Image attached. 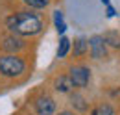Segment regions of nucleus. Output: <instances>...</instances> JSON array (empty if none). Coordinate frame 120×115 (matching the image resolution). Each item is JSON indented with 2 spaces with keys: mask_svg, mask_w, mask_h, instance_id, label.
Masks as SVG:
<instances>
[{
  "mask_svg": "<svg viewBox=\"0 0 120 115\" xmlns=\"http://www.w3.org/2000/svg\"><path fill=\"white\" fill-rule=\"evenodd\" d=\"M6 28L9 30L11 33L15 35H37L41 33L45 24H43V19L37 13H31V11H19V13H13L6 19Z\"/></svg>",
  "mask_w": 120,
  "mask_h": 115,
  "instance_id": "nucleus-1",
  "label": "nucleus"
},
{
  "mask_svg": "<svg viewBox=\"0 0 120 115\" xmlns=\"http://www.w3.org/2000/svg\"><path fill=\"white\" fill-rule=\"evenodd\" d=\"M26 72V61L17 54L0 56V74L6 78H19Z\"/></svg>",
  "mask_w": 120,
  "mask_h": 115,
  "instance_id": "nucleus-2",
  "label": "nucleus"
},
{
  "mask_svg": "<svg viewBox=\"0 0 120 115\" xmlns=\"http://www.w3.org/2000/svg\"><path fill=\"white\" fill-rule=\"evenodd\" d=\"M68 78L72 82V87H87L90 80V71L83 65H74L68 71Z\"/></svg>",
  "mask_w": 120,
  "mask_h": 115,
  "instance_id": "nucleus-3",
  "label": "nucleus"
},
{
  "mask_svg": "<svg viewBox=\"0 0 120 115\" xmlns=\"http://www.w3.org/2000/svg\"><path fill=\"white\" fill-rule=\"evenodd\" d=\"M33 108H35L37 115H54V111H56V102L48 95H41V97L35 99Z\"/></svg>",
  "mask_w": 120,
  "mask_h": 115,
  "instance_id": "nucleus-4",
  "label": "nucleus"
},
{
  "mask_svg": "<svg viewBox=\"0 0 120 115\" xmlns=\"http://www.w3.org/2000/svg\"><path fill=\"white\" fill-rule=\"evenodd\" d=\"M89 48H90V56L94 59H102L107 56V48H105V41L102 35H94L89 39Z\"/></svg>",
  "mask_w": 120,
  "mask_h": 115,
  "instance_id": "nucleus-5",
  "label": "nucleus"
},
{
  "mask_svg": "<svg viewBox=\"0 0 120 115\" xmlns=\"http://www.w3.org/2000/svg\"><path fill=\"white\" fill-rule=\"evenodd\" d=\"M2 48H4V50H8L9 54H13V52H17V50L24 48V41H22L20 37H17L15 33H13V35H9V37H6V39H4Z\"/></svg>",
  "mask_w": 120,
  "mask_h": 115,
  "instance_id": "nucleus-6",
  "label": "nucleus"
},
{
  "mask_svg": "<svg viewBox=\"0 0 120 115\" xmlns=\"http://www.w3.org/2000/svg\"><path fill=\"white\" fill-rule=\"evenodd\" d=\"M54 86H56V91H59V93H68L72 87V82L68 76H59V78H56Z\"/></svg>",
  "mask_w": 120,
  "mask_h": 115,
  "instance_id": "nucleus-7",
  "label": "nucleus"
},
{
  "mask_svg": "<svg viewBox=\"0 0 120 115\" xmlns=\"http://www.w3.org/2000/svg\"><path fill=\"white\" fill-rule=\"evenodd\" d=\"M87 50H89V41H87L85 37H79L74 43V56L79 58V56H83Z\"/></svg>",
  "mask_w": 120,
  "mask_h": 115,
  "instance_id": "nucleus-8",
  "label": "nucleus"
},
{
  "mask_svg": "<svg viewBox=\"0 0 120 115\" xmlns=\"http://www.w3.org/2000/svg\"><path fill=\"white\" fill-rule=\"evenodd\" d=\"M54 24H56V30H57V33H65V30H67V24H65L63 13H61L59 9H57V11H54Z\"/></svg>",
  "mask_w": 120,
  "mask_h": 115,
  "instance_id": "nucleus-9",
  "label": "nucleus"
},
{
  "mask_svg": "<svg viewBox=\"0 0 120 115\" xmlns=\"http://www.w3.org/2000/svg\"><path fill=\"white\" fill-rule=\"evenodd\" d=\"M90 115H115V111H113V108L109 104H100L90 111Z\"/></svg>",
  "mask_w": 120,
  "mask_h": 115,
  "instance_id": "nucleus-10",
  "label": "nucleus"
},
{
  "mask_svg": "<svg viewBox=\"0 0 120 115\" xmlns=\"http://www.w3.org/2000/svg\"><path fill=\"white\" fill-rule=\"evenodd\" d=\"M68 48H70V41H68L67 37H61L59 46H57V58H65L68 54Z\"/></svg>",
  "mask_w": 120,
  "mask_h": 115,
  "instance_id": "nucleus-11",
  "label": "nucleus"
},
{
  "mask_svg": "<svg viewBox=\"0 0 120 115\" xmlns=\"http://www.w3.org/2000/svg\"><path fill=\"white\" fill-rule=\"evenodd\" d=\"M26 6H30L33 9H45L46 6L50 4V0H22Z\"/></svg>",
  "mask_w": 120,
  "mask_h": 115,
  "instance_id": "nucleus-12",
  "label": "nucleus"
},
{
  "mask_svg": "<svg viewBox=\"0 0 120 115\" xmlns=\"http://www.w3.org/2000/svg\"><path fill=\"white\" fill-rule=\"evenodd\" d=\"M104 41L109 43L111 46H115V48H120V37L115 33V32H109L107 35H104Z\"/></svg>",
  "mask_w": 120,
  "mask_h": 115,
  "instance_id": "nucleus-13",
  "label": "nucleus"
},
{
  "mask_svg": "<svg viewBox=\"0 0 120 115\" xmlns=\"http://www.w3.org/2000/svg\"><path fill=\"white\" fill-rule=\"evenodd\" d=\"M72 104H74V106H78L81 111H85V110L89 108V106L85 104V99H83V97H79V95H72Z\"/></svg>",
  "mask_w": 120,
  "mask_h": 115,
  "instance_id": "nucleus-14",
  "label": "nucleus"
},
{
  "mask_svg": "<svg viewBox=\"0 0 120 115\" xmlns=\"http://www.w3.org/2000/svg\"><path fill=\"white\" fill-rule=\"evenodd\" d=\"M107 17H115V9L111 6H107Z\"/></svg>",
  "mask_w": 120,
  "mask_h": 115,
  "instance_id": "nucleus-15",
  "label": "nucleus"
},
{
  "mask_svg": "<svg viewBox=\"0 0 120 115\" xmlns=\"http://www.w3.org/2000/svg\"><path fill=\"white\" fill-rule=\"evenodd\" d=\"M59 115H74V113H70V111H63V113H59Z\"/></svg>",
  "mask_w": 120,
  "mask_h": 115,
  "instance_id": "nucleus-16",
  "label": "nucleus"
},
{
  "mask_svg": "<svg viewBox=\"0 0 120 115\" xmlns=\"http://www.w3.org/2000/svg\"><path fill=\"white\" fill-rule=\"evenodd\" d=\"M102 4H105V6H109V0H102Z\"/></svg>",
  "mask_w": 120,
  "mask_h": 115,
  "instance_id": "nucleus-17",
  "label": "nucleus"
}]
</instances>
